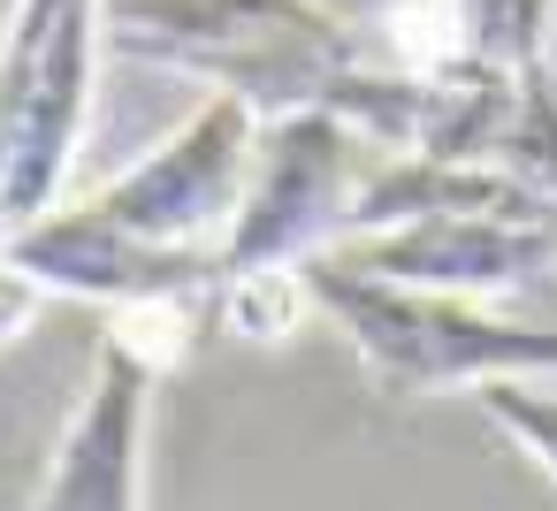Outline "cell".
I'll list each match as a JSON object with an SVG mask.
<instances>
[{
	"mask_svg": "<svg viewBox=\"0 0 557 511\" xmlns=\"http://www.w3.org/2000/svg\"><path fill=\"white\" fill-rule=\"evenodd\" d=\"M108 47L176 77H207L214 100L283 115H336L367 146L412 153L428 77H405L329 0H108Z\"/></svg>",
	"mask_w": 557,
	"mask_h": 511,
	"instance_id": "6da1fadb",
	"label": "cell"
},
{
	"mask_svg": "<svg viewBox=\"0 0 557 511\" xmlns=\"http://www.w3.org/2000/svg\"><path fill=\"white\" fill-rule=\"evenodd\" d=\"M313 313L344 328V344L374 366L382 389L397 397H435V389H488V382H542L557 374V328L549 321H504L466 298L405 290L382 275L344 267L336 252L298 267Z\"/></svg>",
	"mask_w": 557,
	"mask_h": 511,
	"instance_id": "7a4b0ae2",
	"label": "cell"
},
{
	"mask_svg": "<svg viewBox=\"0 0 557 511\" xmlns=\"http://www.w3.org/2000/svg\"><path fill=\"white\" fill-rule=\"evenodd\" d=\"M359 184H367V138L351 123H336V115L260 123L252 184H245L237 229L214 252V275L260 283V275H298L306 260L336 252Z\"/></svg>",
	"mask_w": 557,
	"mask_h": 511,
	"instance_id": "3957f363",
	"label": "cell"
},
{
	"mask_svg": "<svg viewBox=\"0 0 557 511\" xmlns=\"http://www.w3.org/2000/svg\"><path fill=\"white\" fill-rule=\"evenodd\" d=\"M252 153H260V115L237 100H207L169 146H153L138 169H123L85 207L153 252H207L214 260L222 237L237 229Z\"/></svg>",
	"mask_w": 557,
	"mask_h": 511,
	"instance_id": "277c9868",
	"label": "cell"
},
{
	"mask_svg": "<svg viewBox=\"0 0 557 511\" xmlns=\"http://www.w3.org/2000/svg\"><path fill=\"white\" fill-rule=\"evenodd\" d=\"M336 260L359 275L405 283V290L481 306V298L527 290L557 267V207L534 199V207H481V214H420L405 229L336 245Z\"/></svg>",
	"mask_w": 557,
	"mask_h": 511,
	"instance_id": "5b68a950",
	"label": "cell"
},
{
	"mask_svg": "<svg viewBox=\"0 0 557 511\" xmlns=\"http://www.w3.org/2000/svg\"><path fill=\"white\" fill-rule=\"evenodd\" d=\"M169 382V366L153 351H138L123 328H100L92 344V374L85 397L47 458V481L32 496V511H138L146 488V420H153V389Z\"/></svg>",
	"mask_w": 557,
	"mask_h": 511,
	"instance_id": "8992f818",
	"label": "cell"
},
{
	"mask_svg": "<svg viewBox=\"0 0 557 511\" xmlns=\"http://www.w3.org/2000/svg\"><path fill=\"white\" fill-rule=\"evenodd\" d=\"M450 9H458L466 62H488V70H534V62H549L557 0H450Z\"/></svg>",
	"mask_w": 557,
	"mask_h": 511,
	"instance_id": "52a82bcc",
	"label": "cell"
},
{
	"mask_svg": "<svg viewBox=\"0 0 557 511\" xmlns=\"http://www.w3.org/2000/svg\"><path fill=\"white\" fill-rule=\"evenodd\" d=\"M473 404H481L542 473H557V389H542V382H488V389H473Z\"/></svg>",
	"mask_w": 557,
	"mask_h": 511,
	"instance_id": "ba28073f",
	"label": "cell"
},
{
	"mask_svg": "<svg viewBox=\"0 0 557 511\" xmlns=\"http://www.w3.org/2000/svg\"><path fill=\"white\" fill-rule=\"evenodd\" d=\"M39 306H47V290L24 275V267H9V260H0V351H9L32 321H39Z\"/></svg>",
	"mask_w": 557,
	"mask_h": 511,
	"instance_id": "9c48e42d",
	"label": "cell"
}]
</instances>
